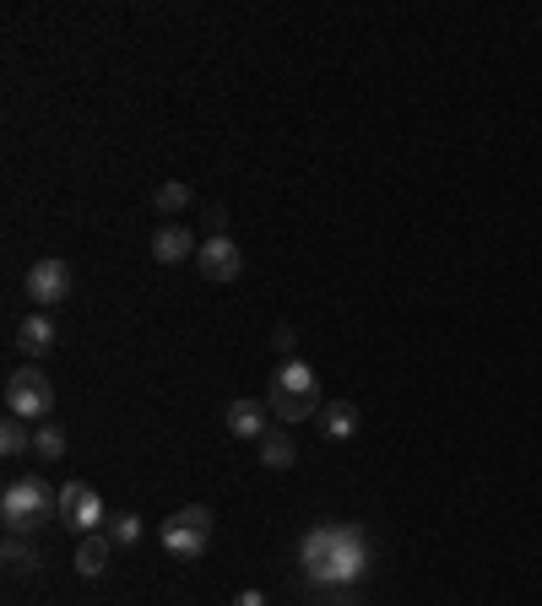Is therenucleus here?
Segmentation results:
<instances>
[{
  "mask_svg": "<svg viewBox=\"0 0 542 606\" xmlns=\"http://www.w3.org/2000/svg\"><path fill=\"white\" fill-rule=\"evenodd\" d=\"M0 520L6 536H33L43 520H60V493H49L43 477H17L0 493Z\"/></svg>",
  "mask_w": 542,
  "mask_h": 606,
  "instance_id": "nucleus-1",
  "label": "nucleus"
},
{
  "mask_svg": "<svg viewBox=\"0 0 542 606\" xmlns=\"http://www.w3.org/2000/svg\"><path fill=\"white\" fill-rule=\"evenodd\" d=\"M266 406H272V417L293 428V423H304V417H315L321 411V385H315V368L288 358V364L272 374V390H266Z\"/></svg>",
  "mask_w": 542,
  "mask_h": 606,
  "instance_id": "nucleus-2",
  "label": "nucleus"
},
{
  "mask_svg": "<svg viewBox=\"0 0 542 606\" xmlns=\"http://www.w3.org/2000/svg\"><path fill=\"white\" fill-rule=\"evenodd\" d=\"M207 542H211V509L207 504H185L179 515H168L164 520V553H174L179 564L207 558Z\"/></svg>",
  "mask_w": 542,
  "mask_h": 606,
  "instance_id": "nucleus-3",
  "label": "nucleus"
},
{
  "mask_svg": "<svg viewBox=\"0 0 542 606\" xmlns=\"http://www.w3.org/2000/svg\"><path fill=\"white\" fill-rule=\"evenodd\" d=\"M6 411L11 417H22V423H33V417H49L55 411V385H49V374L43 368H17L11 379H6Z\"/></svg>",
  "mask_w": 542,
  "mask_h": 606,
  "instance_id": "nucleus-4",
  "label": "nucleus"
},
{
  "mask_svg": "<svg viewBox=\"0 0 542 606\" xmlns=\"http://www.w3.org/2000/svg\"><path fill=\"white\" fill-rule=\"evenodd\" d=\"M104 520H109V509H104L98 487H87V483H66V487H60V526H66V530L92 536Z\"/></svg>",
  "mask_w": 542,
  "mask_h": 606,
  "instance_id": "nucleus-5",
  "label": "nucleus"
},
{
  "mask_svg": "<svg viewBox=\"0 0 542 606\" xmlns=\"http://www.w3.org/2000/svg\"><path fill=\"white\" fill-rule=\"evenodd\" d=\"M28 298H33L39 309L66 304V298H71V266H66V260H55V255L33 260V266H28Z\"/></svg>",
  "mask_w": 542,
  "mask_h": 606,
  "instance_id": "nucleus-6",
  "label": "nucleus"
},
{
  "mask_svg": "<svg viewBox=\"0 0 542 606\" xmlns=\"http://www.w3.org/2000/svg\"><path fill=\"white\" fill-rule=\"evenodd\" d=\"M196 266H201L207 282H234V277L245 271V249L223 234V239H207L201 249H196Z\"/></svg>",
  "mask_w": 542,
  "mask_h": 606,
  "instance_id": "nucleus-7",
  "label": "nucleus"
},
{
  "mask_svg": "<svg viewBox=\"0 0 542 606\" xmlns=\"http://www.w3.org/2000/svg\"><path fill=\"white\" fill-rule=\"evenodd\" d=\"M369 568V536L358 526H342V542H336V558H332V574H326V585H347V579H358Z\"/></svg>",
  "mask_w": 542,
  "mask_h": 606,
  "instance_id": "nucleus-8",
  "label": "nucleus"
},
{
  "mask_svg": "<svg viewBox=\"0 0 542 606\" xmlns=\"http://www.w3.org/2000/svg\"><path fill=\"white\" fill-rule=\"evenodd\" d=\"M336 542H342V526H315L304 536V547H298V564H304V574H309L315 585H326V574H332Z\"/></svg>",
  "mask_w": 542,
  "mask_h": 606,
  "instance_id": "nucleus-9",
  "label": "nucleus"
},
{
  "mask_svg": "<svg viewBox=\"0 0 542 606\" xmlns=\"http://www.w3.org/2000/svg\"><path fill=\"white\" fill-rule=\"evenodd\" d=\"M266 411H272V406L250 401V396L228 401V434H234V439H255V445H260V439L272 434V428H266Z\"/></svg>",
  "mask_w": 542,
  "mask_h": 606,
  "instance_id": "nucleus-10",
  "label": "nucleus"
},
{
  "mask_svg": "<svg viewBox=\"0 0 542 606\" xmlns=\"http://www.w3.org/2000/svg\"><path fill=\"white\" fill-rule=\"evenodd\" d=\"M190 255H196V234H190L185 222H164V228L152 234V260L179 266V260H190Z\"/></svg>",
  "mask_w": 542,
  "mask_h": 606,
  "instance_id": "nucleus-11",
  "label": "nucleus"
},
{
  "mask_svg": "<svg viewBox=\"0 0 542 606\" xmlns=\"http://www.w3.org/2000/svg\"><path fill=\"white\" fill-rule=\"evenodd\" d=\"M17 347H22V352H28V358H43V352H49V347H55V320H49V315H43V309H33V315H28V320L17 325Z\"/></svg>",
  "mask_w": 542,
  "mask_h": 606,
  "instance_id": "nucleus-12",
  "label": "nucleus"
},
{
  "mask_svg": "<svg viewBox=\"0 0 542 606\" xmlns=\"http://www.w3.org/2000/svg\"><path fill=\"white\" fill-rule=\"evenodd\" d=\"M321 428H326L332 445H347V439L358 434V406L353 401H326L321 406Z\"/></svg>",
  "mask_w": 542,
  "mask_h": 606,
  "instance_id": "nucleus-13",
  "label": "nucleus"
},
{
  "mask_svg": "<svg viewBox=\"0 0 542 606\" xmlns=\"http://www.w3.org/2000/svg\"><path fill=\"white\" fill-rule=\"evenodd\" d=\"M109 553H115V536H98V530L82 536V542H77V574H82V579H98V574L109 568Z\"/></svg>",
  "mask_w": 542,
  "mask_h": 606,
  "instance_id": "nucleus-14",
  "label": "nucleus"
},
{
  "mask_svg": "<svg viewBox=\"0 0 542 606\" xmlns=\"http://www.w3.org/2000/svg\"><path fill=\"white\" fill-rule=\"evenodd\" d=\"M293 460H298V445H293V428H272V434L260 439V466H266V471H288Z\"/></svg>",
  "mask_w": 542,
  "mask_h": 606,
  "instance_id": "nucleus-15",
  "label": "nucleus"
},
{
  "mask_svg": "<svg viewBox=\"0 0 542 606\" xmlns=\"http://www.w3.org/2000/svg\"><path fill=\"white\" fill-rule=\"evenodd\" d=\"M28 449H33V423L6 417V423H0V455H11V460H17V455H28Z\"/></svg>",
  "mask_w": 542,
  "mask_h": 606,
  "instance_id": "nucleus-16",
  "label": "nucleus"
},
{
  "mask_svg": "<svg viewBox=\"0 0 542 606\" xmlns=\"http://www.w3.org/2000/svg\"><path fill=\"white\" fill-rule=\"evenodd\" d=\"M0 558H6L11 574H28V568H39V547H33V536H6Z\"/></svg>",
  "mask_w": 542,
  "mask_h": 606,
  "instance_id": "nucleus-17",
  "label": "nucleus"
},
{
  "mask_svg": "<svg viewBox=\"0 0 542 606\" xmlns=\"http://www.w3.org/2000/svg\"><path fill=\"white\" fill-rule=\"evenodd\" d=\"M33 455H39V460H60V455H66V428H60V423H39V428H33Z\"/></svg>",
  "mask_w": 542,
  "mask_h": 606,
  "instance_id": "nucleus-18",
  "label": "nucleus"
},
{
  "mask_svg": "<svg viewBox=\"0 0 542 606\" xmlns=\"http://www.w3.org/2000/svg\"><path fill=\"white\" fill-rule=\"evenodd\" d=\"M152 206H158L164 217H179V211L190 206V185H179V179H168V185H158V196H152Z\"/></svg>",
  "mask_w": 542,
  "mask_h": 606,
  "instance_id": "nucleus-19",
  "label": "nucleus"
},
{
  "mask_svg": "<svg viewBox=\"0 0 542 606\" xmlns=\"http://www.w3.org/2000/svg\"><path fill=\"white\" fill-rule=\"evenodd\" d=\"M109 536H115V547H130V542L141 536V515H115V520H109Z\"/></svg>",
  "mask_w": 542,
  "mask_h": 606,
  "instance_id": "nucleus-20",
  "label": "nucleus"
},
{
  "mask_svg": "<svg viewBox=\"0 0 542 606\" xmlns=\"http://www.w3.org/2000/svg\"><path fill=\"white\" fill-rule=\"evenodd\" d=\"M223 222H228V211H223V206H211V211H207V228H211V239H223Z\"/></svg>",
  "mask_w": 542,
  "mask_h": 606,
  "instance_id": "nucleus-21",
  "label": "nucleus"
},
{
  "mask_svg": "<svg viewBox=\"0 0 542 606\" xmlns=\"http://www.w3.org/2000/svg\"><path fill=\"white\" fill-rule=\"evenodd\" d=\"M234 606H266V596H260V590H239V596H234Z\"/></svg>",
  "mask_w": 542,
  "mask_h": 606,
  "instance_id": "nucleus-22",
  "label": "nucleus"
}]
</instances>
